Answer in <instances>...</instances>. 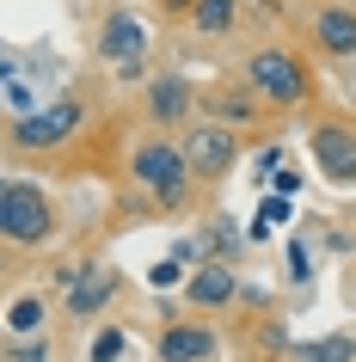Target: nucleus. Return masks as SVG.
Masks as SVG:
<instances>
[{
    "label": "nucleus",
    "instance_id": "nucleus-1",
    "mask_svg": "<svg viewBox=\"0 0 356 362\" xmlns=\"http://www.w3.org/2000/svg\"><path fill=\"white\" fill-rule=\"evenodd\" d=\"M130 178L154 197V215H178L190 203V185H197V172H190L178 141H142L130 153Z\"/></svg>",
    "mask_w": 356,
    "mask_h": 362
},
{
    "label": "nucleus",
    "instance_id": "nucleus-2",
    "mask_svg": "<svg viewBox=\"0 0 356 362\" xmlns=\"http://www.w3.org/2000/svg\"><path fill=\"white\" fill-rule=\"evenodd\" d=\"M0 233H6V246L25 252V246H43L50 233H56V197L43 191L38 178H6L0 185Z\"/></svg>",
    "mask_w": 356,
    "mask_h": 362
},
{
    "label": "nucleus",
    "instance_id": "nucleus-3",
    "mask_svg": "<svg viewBox=\"0 0 356 362\" xmlns=\"http://www.w3.org/2000/svg\"><path fill=\"white\" fill-rule=\"evenodd\" d=\"M246 80L258 86L277 111H301V105H314V74H307V62L295 49H277V43H264L246 56Z\"/></svg>",
    "mask_w": 356,
    "mask_h": 362
},
{
    "label": "nucleus",
    "instance_id": "nucleus-4",
    "mask_svg": "<svg viewBox=\"0 0 356 362\" xmlns=\"http://www.w3.org/2000/svg\"><path fill=\"white\" fill-rule=\"evenodd\" d=\"M178 148H185L197 185H222L227 172H234V160H240V129L222 123V117H203V123H185Z\"/></svg>",
    "mask_w": 356,
    "mask_h": 362
},
{
    "label": "nucleus",
    "instance_id": "nucleus-5",
    "mask_svg": "<svg viewBox=\"0 0 356 362\" xmlns=\"http://www.w3.org/2000/svg\"><path fill=\"white\" fill-rule=\"evenodd\" d=\"M86 123V105L80 98H56V105H38V111L13 117V129H6V141H13V153H38V148H62L68 135Z\"/></svg>",
    "mask_w": 356,
    "mask_h": 362
},
{
    "label": "nucleus",
    "instance_id": "nucleus-6",
    "mask_svg": "<svg viewBox=\"0 0 356 362\" xmlns=\"http://www.w3.org/2000/svg\"><path fill=\"white\" fill-rule=\"evenodd\" d=\"M98 62H111L123 74H135L148 62V25H142V13H130V6L105 13V25H98Z\"/></svg>",
    "mask_w": 356,
    "mask_h": 362
},
{
    "label": "nucleus",
    "instance_id": "nucleus-7",
    "mask_svg": "<svg viewBox=\"0 0 356 362\" xmlns=\"http://www.w3.org/2000/svg\"><path fill=\"white\" fill-rule=\"evenodd\" d=\"M307 148H314L326 185H338V191H350V185H356V129H350V123H319V129L307 135Z\"/></svg>",
    "mask_w": 356,
    "mask_h": 362
},
{
    "label": "nucleus",
    "instance_id": "nucleus-8",
    "mask_svg": "<svg viewBox=\"0 0 356 362\" xmlns=\"http://www.w3.org/2000/svg\"><path fill=\"white\" fill-rule=\"evenodd\" d=\"M117 288H123V283H117V270H111V264H86V270H74V288H68L62 313H68L74 325H86L93 313H105V307H111Z\"/></svg>",
    "mask_w": 356,
    "mask_h": 362
},
{
    "label": "nucleus",
    "instance_id": "nucleus-9",
    "mask_svg": "<svg viewBox=\"0 0 356 362\" xmlns=\"http://www.w3.org/2000/svg\"><path fill=\"white\" fill-rule=\"evenodd\" d=\"M142 111H148L160 129H172V123H190V111H197V93H190V80H185V74H160V80H148Z\"/></svg>",
    "mask_w": 356,
    "mask_h": 362
},
{
    "label": "nucleus",
    "instance_id": "nucleus-10",
    "mask_svg": "<svg viewBox=\"0 0 356 362\" xmlns=\"http://www.w3.org/2000/svg\"><path fill=\"white\" fill-rule=\"evenodd\" d=\"M215 350H222V338L203 320H166V332H160V356L166 362H209Z\"/></svg>",
    "mask_w": 356,
    "mask_h": 362
},
{
    "label": "nucleus",
    "instance_id": "nucleus-11",
    "mask_svg": "<svg viewBox=\"0 0 356 362\" xmlns=\"http://www.w3.org/2000/svg\"><path fill=\"white\" fill-rule=\"evenodd\" d=\"M227 301H240V276H234V264H197L185 276V307L209 313V307H227Z\"/></svg>",
    "mask_w": 356,
    "mask_h": 362
},
{
    "label": "nucleus",
    "instance_id": "nucleus-12",
    "mask_svg": "<svg viewBox=\"0 0 356 362\" xmlns=\"http://www.w3.org/2000/svg\"><path fill=\"white\" fill-rule=\"evenodd\" d=\"M314 49L332 62L356 56V6H319L314 13Z\"/></svg>",
    "mask_w": 356,
    "mask_h": 362
},
{
    "label": "nucleus",
    "instance_id": "nucleus-13",
    "mask_svg": "<svg viewBox=\"0 0 356 362\" xmlns=\"http://www.w3.org/2000/svg\"><path fill=\"white\" fill-rule=\"evenodd\" d=\"M264 105H270V98H264L258 86H252V93H240L234 80H227V86H215V93L203 98V111L222 117V123H234V129H258V123H264Z\"/></svg>",
    "mask_w": 356,
    "mask_h": 362
},
{
    "label": "nucleus",
    "instance_id": "nucleus-14",
    "mask_svg": "<svg viewBox=\"0 0 356 362\" xmlns=\"http://www.w3.org/2000/svg\"><path fill=\"white\" fill-rule=\"evenodd\" d=\"M282 362H356V338L332 332V338H314V344H289Z\"/></svg>",
    "mask_w": 356,
    "mask_h": 362
},
{
    "label": "nucleus",
    "instance_id": "nucleus-15",
    "mask_svg": "<svg viewBox=\"0 0 356 362\" xmlns=\"http://www.w3.org/2000/svg\"><path fill=\"white\" fill-rule=\"evenodd\" d=\"M234 25H240V0H203L190 13V31H203V37H227Z\"/></svg>",
    "mask_w": 356,
    "mask_h": 362
},
{
    "label": "nucleus",
    "instance_id": "nucleus-16",
    "mask_svg": "<svg viewBox=\"0 0 356 362\" xmlns=\"http://www.w3.org/2000/svg\"><path fill=\"white\" fill-rule=\"evenodd\" d=\"M43 313H50L43 295H19L13 313H6V332H13V338H31V332H43Z\"/></svg>",
    "mask_w": 356,
    "mask_h": 362
},
{
    "label": "nucleus",
    "instance_id": "nucleus-17",
    "mask_svg": "<svg viewBox=\"0 0 356 362\" xmlns=\"http://www.w3.org/2000/svg\"><path fill=\"white\" fill-rule=\"evenodd\" d=\"M282 221H289V197H282V191H270V197H264L258 228H252V240H264V233H270V228H282Z\"/></svg>",
    "mask_w": 356,
    "mask_h": 362
},
{
    "label": "nucleus",
    "instance_id": "nucleus-18",
    "mask_svg": "<svg viewBox=\"0 0 356 362\" xmlns=\"http://www.w3.org/2000/svg\"><path fill=\"white\" fill-rule=\"evenodd\" d=\"M86 356H93V362H117V356H123V332H117V325H111V332H98Z\"/></svg>",
    "mask_w": 356,
    "mask_h": 362
},
{
    "label": "nucleus",
    "instance_id": "nucleus-19",
    "mask_svg": "<svg viewBox=\"0 0 356 362\" xmlns=\"http://www.w3.org/2000/svg\"><path fill=\"white\" fill-rule=\"evenodd\" d=\"M289 276H295V283L314 276V252H307V240H289Z\"/></svg>",
    "mask_w": 356,
    "mask_h": 362
},
{
    "label": "nucleus",
    "instance_id": "nucleus-20",
    "mask_svg": "<svg viewBox=\"0 0 356 362\" xmlns=\"http://www.w3.org/2000/svg\"><path fill=\"white\" fill-rule=\"evenodd\" d=\"M6 362H50V338H31V344H13Z\"/></svg>",
    "mask_w": 356,
    "mask_h": 362
},
{
    "label": "nucleus",
    "instance_id": "nucleus-21",
    "mask_svg": "<svg viewBox=\"0 0 356 362\" xmlns=\"http://www.w3.org/2000/svg\"><path fill=\"white\" fill-rule=\"evenodd\" d=\"M277 160H282V153H277V148H264V153H258V166H252V172H258V178H277V172H282V166H277Z\"/></svg>",
    "mask_w": 356,
    "mask_h": 362
},
{
    "label": "nucleus",
    "instance_id": "nucleus-22",
    "mask_svg": "<svg viewBox=\"0 0 356 362\" xmlns=\"http://www.w3.org/2000/svg\"><path fill=\"white\" fill-rule=\"evenodd\" d=\"M197 6H203V0H160V13H172V19H190Z\"/></svg>",
    "mask_w": 356,
    "mask_h": 362
},
{
    "label": "nucleus",
    "instance_id": "nucleus-23",
    "mask_svg": "<svg viewBox=\"0 0 356 362\" xmlns=\"http://www.w3.org/2000/svg\"><path fill=\"white\" fill-rule=\"evenodd\" d=\"M270 185H277V191H282V197H295V191H301V172H295V166H289V172H277V178H270Z\"/></svg>",
    "mask_w": 356,
    "mask_h": 362
},
{
    "label": "nucleus",
    "instance_id": "nucleus-24",
    "mask_svg": "<svg viewBox=\"0 0 356 362\" xmlns=\"http://www.w3.org/2000/svg\"><path fill=\"white\" fill-rule=\"evenodd\" d=\"M178 270H185L178 258H166V264H154V283H160V288H166V283H178Z\"/></svg>",
    "mask_w": 356,
    "mask_h": 362
},
{
    "label": "nucleus",
    "instance_id": "nucleus-25",
    "mask_svg": "<svg viewBox=\"0 0 356 362\" xmlns=\"http://www.w3.org/2000/svg\"><path fill=\"white\" fill-rule=\"evenodd\" d=\"M160 362H166V356H160Z\"/></svg>",
    "mask_w": 356,
    "mask_h": 362
},
{
    "label": "nucleus",
    "instance_id": "nucleus-26",
    "mask_svg": "<svg viewBox=\"0 0 356 362\" xmlns=\"http://www.w3.org/2000/svg\"><path fill=\"white\" fill-rule=\"evenodd\" d=\"M350 215H356V209H350Z\"/></svg>",
    "mask_w": 356,
    "mask_h": 362
}]
</instances>
